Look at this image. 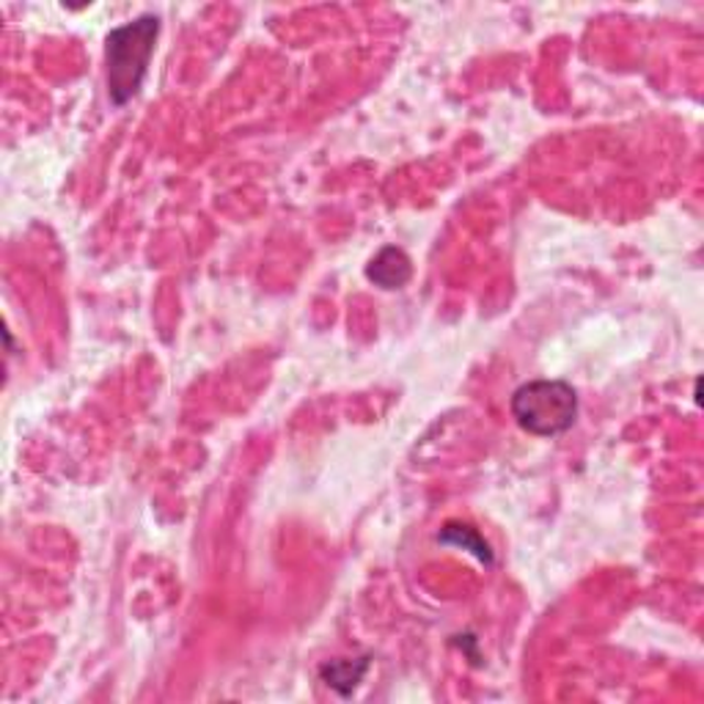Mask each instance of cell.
Masks as SVG:
<instances>
[{"label":"cell","mask_w":704,"mask_h":704,"mask_svg":"<svg viewBox=\"0 0 704 704\" xmlns=\"http://www.w3.org/2000/svg\"><path fill=\"white\" fill-rule=\"evenodd\" d=\"M158 33L160 20L154 14L138 17L136 22H127L108 33L105 64H108V94L113 105H127L132 97H138L147 80Z\"/></svg>","instance_id":"1"},{"label":"cell","mask_w":704,"mask_h":704,"mask_svg":"<svg viewBox=\"0 0 704 704\" xmlns=\"http://www.w3.org/2000/svg\"><path fill=\"white\" fill-rule=\"evenodd\" d=\"M366 669H369V658H360V661H334L328 667H323V680L331 689L339 691L342 696H347L364 680Z\"/></svg>","instance_id":"5"},{"label":"cell","mask_w":704,"mask_h":704,"mask_svg":"<svg viewBox=\"0 0 704 704\" xmlns=\"http://www.w3.org/2000/svg\"><path fill=\"white\" fill-rule=\"evenodd\" d=\"M509 408L529 435L556 437L575 424L578 397L564 380H531L512 393Z\"/></svg>","instance_id":"2"},{"label":"cell","mask_w":704,"mask_h":704,"mask_svg":"<svg viewBox=\"0 0 704 704\" xmlns=\"http://www.w3.org/2000/svg\"><path fill=\"white\" fill-rule=\"evenodd\" d=\"M437 540H441L443 545H454V548H463V551L474 553V556L479 559V562L492 564L490 545H487V542L479 537V531L470 529V526L446 523V526H443L441 534H437Z\"/></svg>","instance_id":"4"},{"label":"cell","mask_w":704,"mask_h":704,"mask_svg":"<svg viewBox=\"0 0 704 704\" xmlns=\"http://www.w3.org/2000/svg\"><path fill=\"white\" fill-rule=\"evenodd\" d=\"M413 275V262L402 248H382L366 268V279L380 290H402Z\"/></svg>","instance_id":"3"}]
</instances>
